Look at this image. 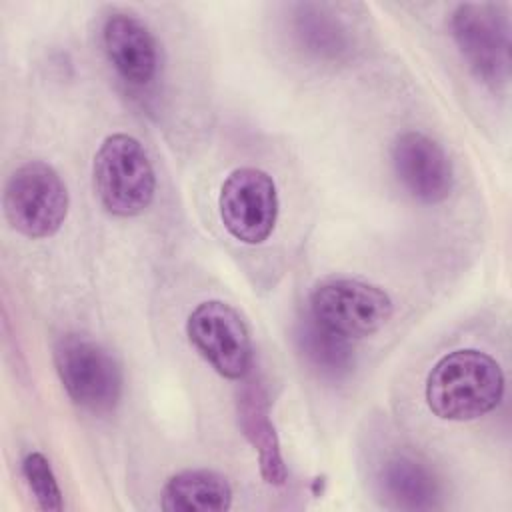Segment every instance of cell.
Returning a JSON list of instances; mask_svg holds the SVG:
<instances>
[{"instance_id":"4","label":"cell","mask_w":512,"mask_h":512,"mask_svg":"<svg viewBox=\"0 0 512 512\" xmlns=\"http://www.w3.org/2000/svg\"><path fill=\"white\" fill-rule=\"evenodd\" d=\"M54 366L76 406L92 414H106L120 402L122 368L102 344L86 336L66 334L54 346Z\"/></svg>"},{"instance_id":"11","label":"cell","mask_w":512,"mask_h":512,"mask_svg":"<svg viewBox=\"0 0 512 512\" xmlns=\"http://www.w3.org/2000/svg\"><path fill=\"white\" fill-rule=\"evenodd\" d=\"M378 492L396 510H432L440 506V484L432 470L408 454L390 456L378 470Z\"/></svg>"},{"instance_id":"10","label":"cell","mask_w":512,"mask_h":512,"mask_svg":"<svg viewBox=\"0 0 512 512\" xmlns=\"http://www.w3.org/2000/svg\"><path fill=\"white\" fill-rule=\"evenodd\" d=\"M102 44L110 64L130 84H148L158 70V46L150 28L128 12H114L102 28Z\"/></svg>"},{"instance_id":"7","label":"cell","mask_w":512,"mask_h":512,"mask_svg":"<svg viewBox=\"0 0 512 512\" xmlns=\"http://www.w3.org/2000/svg\"><path fill=\"white\" fill-rule=\"evenodd\" d=\"M196 352L224 378L242 380L252 368V340L242 316L222 300L200 302L186 320Z\"/></svg>"},{"instance_id":"6","label":"cell","mask_w":512,"mask_h":512,"mask_svg":"<svg viewBox=\"0 0 512 512\" xmlns=\"http://www.w3.org/2000/svg\"><path fill=\"white\" fill-rule=\"evenodd\" d=\"M392 314V298L382 288L354 278L326 280L310 296V316L346 338L378 332Z\"/></svg>"},{"instance_id":"9","label":"cell","mask_w":512,"mask_h":512,"mask_svg":"<svg viewBox=\"0 0 512 512\" xmlns=\"http://www.w3.org/2000/svg\"><path fill=\"white\" fill-rule=\"evenodd\" d=\"M392 168L398 182L424 204L448 198L454 172L444 148L420 130L402 132L392 144Z\"/></svg>"},{"instance_id":"2","label":"cell","mask_w":512,"mask_h":512,"mask_svg":"<svg viewBox=\"0 0 512 512\" xmlns=\"http://www.w3.org/2000/svg\"><path fill=\"white\" fill-rule=\"evenodd\" d=\"M92 178L102 206L120 218L142 214L156 194V174L144 146L124 132L102 140L94 154Z\"/></svg>"},{"instance_id":"5","label":"cell","mask_w":512,"mask_h":512,"mask_svg":"<svg viewBox=\"0 0 512 512\" xmlns=\"http://www.w3.org/2000/svg\"><path fill=\"white\" fill-rule=\"evenodd\" d=\"M454 42L470 70L488 86L510 78V20L502 4L466 2L450 16Z\"/></svg>"},{"instance_id":"14","label":"cell","mask_w":512,"mask_h":512,"mask_svg":"<svg viewBox=\"0 0 512 512\" xmlns=\"http://www.w3.org/2000/svg\"><path fill=\"white\" fill-rule=\"evenodd\" d=\"M296 344L310 368L324 378L340 380L354 366L350 338L322 326L312 316L298 322Z\"/></svg>"},{"instance_id":"16","label":"cell","mask_w":512,"mask_h":512,"mask_svg":"<svg viewBox=\"0 0 512 512\" xmlns=\"http://www.w3.org/2000/svg\"><path fill=\"white\" fill-rule=\"evenodd\" d=\"M22 476L40 510L60 512L64 508L62 490L48 458L42 452H28L22 458Z\"/></svg>"},{"instance_id":"15","label":"cell","mask_w":512,"mask_h":512,"mask_svg":"<svg viewBox=\"0 0 512 512\" xmlns=\"http://www.w3.org/2000/svg\"><path fill=\"white\" fill-rule=\"evenodd\" d=\"M292 28L300 46L318 58L338 60L350 48V38L342 22L314 4L296 6Z\"/></svg>"},{"instance_id":"8","label":"cell","mask_w":512,"mask_h":512,"mask_svg":"<svg viewBox=\"0 0 512 512\" xmlns=\"http://www.w3.org/2000/svg\"><path fill=\"white\" fill-rule=\"evenodd\" d=\"M274 178L252 166L232 170L222 182L218 210L224 228L242 244H262L274 232L278 218Z\"/></svg>"},{"instance_id":"1","label":"cell","mask_w":512,"mask_h":512,"mask_svg":"<svg viewBox=\"0 0 512 512\" xmlns=\"http://www.w3.org/2000/svg\"><path fill=\"white\" fill-rule=\"evenodd\" d=\"M424 394L434 416L452 422L476 420L500 404L504 372L486 352L454 350L432 366Z\"/></svg>"},{"instance_id":"3","label":"cell","mask_w":512,"mask_h":512,"mask_svg":"<svg viewBox=\"0 0 512 512\" xmlns=\"http://www.w3.org/2000/svg\"><path fill=\"white\" fill-rule=\"evenodd\" d=\"M2 206L16 232L28 238H48L62 228L70 198L64 180L50 164L30 160L8 176Z\"/></svg>"},{"instance_id":"12","label":"cell","mask_w":512,"mask_h":512,"mask_svg":"<svg viewBox=\"0 0 512 512\" xmlns=\"http://www.w3.org/2000/svg\"><path fill=\"white\" fill-rule=\"evenodd\" d=\"M238 422L248 442L258 452L262 478L272 486L286 482V464L280 452V442L270 418L268 394L258 382H248L238 394Z\"/></svg>"},{"instance_id":"13","label":"cell","mask_w":512,"mask_h":512,"mask_svg":"<svg viewBox=\"0 0 512 512\" xmlns=\"http://www.w3.org/2000/svg\"><path fill=\"white\" fill-rule=\"evenodd\" d=\"M160 506L166 512H224L232 506V486L214 470H182L164 484Z\"/></svg>"}]
</instances>
